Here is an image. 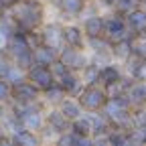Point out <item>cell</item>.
I'll use <instances>...</instances> for the list:
<instances>
[{
    "instance_id": "obj_20",
    "label": "cell",
    "mask_w": 146,
    "mask_h": 146,
    "mask_svg": "<svg viewBox=\"0 0 146 146\" xmlns=\"http://www.w3.org/2000/svg\"><path fill=\"white\" fill-rule=\"evenodd\" d=\"M65 96H67V94L63 91V87H61L57 81H55L53 85H49L47 89L41 91V100H43V104H51V106H57Z\"/></svg>"
},
{
    "instance_id": "obj_6",
    "label": "cell",
    "mask_w": 146,
    "mask_h": 146,
    "mask_svg": "<svg viewBox=\"0 0 146 146\" xmlns=\"http://www.w3.org/2000/svg\"><path fill=\"white\" fill-rule=\"evenodd\" d=\"M27 79H29L33 85H36L41 91L55 83V77H53L51 69H49L47 65H35V63L27 69Z\"/></svg>"
},
{
    "instance_id": "obj_1",
    "label": "cell",
    "mask_w": 146,
    "mask_h": 146,
    "mask_svg": "<svg viewBox=\"0 0 146 146\" xmlns=\"http://www.w3.org/2000/svg\"><path fill=\"white\" fill-rule=\"evenodd\" d=\"M6 12L12 16V21L16 23L18 31L33 33L43 25L45 6H43L41 0H18L16 4L6 8Z\"/></svg>"
},
{
    "instance_id": "obj_10",
    "label": "cell",
    "mask_w": 146,
    "mask_h": 146,
    "mask_svg": "<svg viewBox=\"0 0 146 146\" xmlns=\"http://www.w3.org/2000/svg\"><path fill=\"white\" fill-rule=\"evenodd\" d=\"M57 83L63 87V91H65L67 96H71V98H75L79 91L83 89V81H81V77H79V73H77V71H69V69L57 79Z\"/></svg>"
},
{
    "instance_id": "obj_9",
    "label": "cell",
    "mask_w": 146,
    "mask_h": 146,
    "mask_svg": "<svg viewBox=\"0 0 146 146\" xmlns=\"http://www.w3.org/2000/svg\"><path fill=\"white\" fill-rule=\"evenodd\" d=\"M124 96L128 98L132 108L146 106V79H132V83L124 91Z\"/></svg>"
},
{
    "instance_id": "obj_2",
    "label": "cell",
    "mask_w": 146,
    "mask_h": 146,
    "mask_svg": "<svg viewBox=\"0 0 146 146\" xmlns=\"http://www.w3.org/2000/svg\"><path fill=\"white\" fill-rule=\"evenodd\" d=\"M75 98L83 112H100L108 100V94L102 85H83V89Z\"/></svg>"
},
{
    "instance_id": "obj_13",
    "label": "cell",
    "mask_w": 146,
    "mask_h": 146,
    "mask_svg": "<svg viewBox=\"0 0 146 146\" xmlns=\"http://www.w3.org/2000/svg\"><path fill=\"white\" fill-rule=\"evenodd\" d=\"M63 45L75 47V49H85V35H83L81 27L65 25L63 27Z\"/></svg>"
},
{
    "instance_id": "obj_19",
    "label": "cell",
    "mask_w": 146,
    "mask_h": 146,
    "mask_svg": "<svg viewBox=\"0 0 146 146\" xmlns=\"http://www.w3.org/2000/svg\"><path fill=\"white\" fill-rule=\"evenodd\" d=\"M69 130L77 136H91V120H89V114H81L77 116L75 120L69 122Z\"/></svg>"
},
{
    "instance_id": "obj_24",
    "label": "cell",
    "mask_w": 146,
    "mask_h": 146,
    "mask_svg": "<svg viewBox=\"0 0 146 146\" xmlns=\"http://www.w3.org/2000/svg\"><path fill=\"white\" fill-rule=\"evenodd\" d=\"M10 89L12 85L6 79H0V106H6L10 102Z\"/></svg>"
},
{
    "instance_id": "obj_23",
    "label": "cell",
    "mask_w": 146,
    "mask_h": 146,
    "mask_svg": "<svg viewBox=\"0 0 146 146\" xmlns=\"http://www.w3.org/2000/svg\"><path fill=\"white\" fill-rule=\"evenodd\" d=\"M57 144L59 146H77V134H73L71 130H65V132L59 134Z\"/></svg>"
},
{
    "instance_id": "obj_7",
    "label": "cell",
    "mask_w": 146,
    "mask_h": 146,
    "mask_svg": "<svg viewBox=\"0 0 146 146\" xmlns=\"http://www.w3.org/2000/svg\"><path fill=\"white\" fill-rule=\"evenodd\" d=\"M41 43L53 47V49H61L63 47V25L61 23H49L43 27V33H39Z\"/></svg>"
},
{
    "instance_id": "obj_27",
    "label": "cell",
    "mask_w": 146,
    "mask_h": 146,
    "mask_svg": "<svg viewBox=\"0 0 146 146\" xmlns=\"http://www.w3.org/2000/svg\"><path fill=\"white\" fill-rule=\"evenodd\" d=\"M18 2V0H0V4H2V8L6 10V8H10L12 4H16Z\"/></svg>"
},
{
    "instance_id": "obj_15",
    "label": "cell",
    "mask_w": 146,
    "mask_h": 146,
    "mask_svg": "<svg viewBox=\"0 0 146 146\" xmlns=\"http://www.w3.org/2000/svg\"><path fill=\"white\" fill-rule=\"evenodd\" d=\"M53 4L63 14H69L71 18H75V16L83 14L85 6H87V0H53Z\"/></svg>"
},
{
    "instance_id": "obj_14",
    "label": "cell",
    "mask_w": 146,
    "mask_h": 146,
    "mask_svg": "<svg viewBox=\"0 0 146 146\" xmlns=\"http://www.w3.org/2000/svg\"><path fill=\"white\" fill-rule=\"evenodd\" d=\"M81 31L85 35V39H91V36H104V16L102 14H89V16H85Z\"/></svg>"
},
{
    "instance_id": "obj_17",
    "label": "cell",
    "mask_w": 146,
    "mask_h": 146,
    "mask_svg": "<svg viewBox=\"0 0 146 146\" xmlns=\"http://www.w3.org/2000/svg\"><path fill=\"white\" fill-rule=\"evenodd\" d=\"M57 108H59V112H61L69 122H71V120H75L77 116L83 114V110H81L79 102H77V100H73V98H63V100L57 104Z\"/></svg>"
},
{
    "instance_id": "obj_21",
    "label": "cell",
    "mask_w": 146,
    "mask_h": 146,
    "mask_svg": "<svg viewBox=\"0 0 146 146\" xmlns=\"http://www.w3.org/2000/svg\"><path fill=\"white\" fill-rule=\"evenodd\" d=\"M12 144H21V146H36L41 140L36 136V132L33 130H27V128H21V130L12 132Z\"/></svg>"
},
{
    "instance_id": "obj_25",
    "label": "cell",
    "mask_w": 146,
    "mask_h": 146,
    "mask_svg": "<svg viewBox=\"0 0 146 146\" xmlns=\"http://www.w3.org/2000/svg\"><path fill=\"white\" fill-rule=\"evenodd\" d=\"M12 67V61H10V57L2 51L0 53V79H4L6 77V73H8V69Z\"/></svg>"
},
{
    "instance_id": "obj_8",
    "label": "cell",
    "mask_w": 146,
    "mask_h": 146,
    "mask_svg": "<svg viewBox=\"0 0 146 146\" xmlns=\"http://www.w3.org/2000/svg\"><path fill=\"white\" fill-rule=\"evenodd\" d=\"M124 21L134 35H146V8L136 6L124 14Z\"/></svg>"
},
{
    "instance_id": "obj_18",
    "label": "cell",
    "mask_w": 146,
    "mask_h": 146,
    "mask_svg": "<svg viewBox=\"0 0 146 146\" xmlns=\"http://www.w3.org/2000/svg\"><path fill=\"white\" fill-rule=\"evenodd\" d=\"M134 39V36H132ZM132 39H120L116 43H112V59L118 61H126L128 57H132L134 51H132Z\"/></svg>"
},
{
    "instance_id": "obj_12",
    "label": "cell",
    "mask_w": 146,
    "mask_h": 146,
    "mask_svg": "<svg viewBox=\"0 0 146 146\" xmlns=\"http://www.w3.org/2000/svg\"><path fill=\"white\" fill-rule=\"evenodd\" d=\"M57 55H59L57 49H53V47H49L45 43H36L33 47V63L35 65H47L49 67L55 59H57Z\"/></svg>"
},
{
    "instance_id": "obj_28",
    "label": "cell",
    "mask_w": 146,
    "mask_h": 146,
    "mask_svg": "<svg viewBox=\"0 0 146 146\" xmlns=\"http://www.w3.org/2000/svg\"><path fill=\"white\" fill-rule=\"evenodd\" d=\"M0 10H4V8H2V4H0Z\"/></svg>"
},
{
    "instance_id": "obj_5",
    "label": "cell",
    "mask_w": 146,
    "mask_h": 146,
    "mask_svg": "<svg viewBox=\"0 0 146 146\" xmlns=\"http://www.w3.org/2000/svg\"><path fill=\"white\" fill-rule=\"evenodd\" d=\"M10 102H16V104H35V102H41V89L33 85L29 79L21 81L12 85L10 89Z\"/></svg>"
},
{
    "instance_id": "obj_16",
    "label": "cell",
    "mask_w": 146,
    "mask_h": 146,
    "mask_svg": "<svg viewBox=\"0 0 146 146\" xmlns=\"http://www.w3.org/2000/svg\"><path fill=\"white\" fill-rule=\"evenodd\" d=\"M45 124L49 126V130L57 132V134H61V132L69 130V120H67V118L59 112V108L49 110V114L45 116Z\"/></svg>"
},
{
    "instance_id": "obj_3",
    "label": "cell",
    "mask_w": 146,
    "mask_h": 146,
    "mask_svg": "<svg viewBox=\"0 0 146 146\" xmlns=\"http://www.w3.org/2000/svg\"><path fill=\"white\" fill-rule=\"evenodd\" d=\"M104 36L110 43H116L120 39H132L134 33L128 29V25H126L122 14L112 12V14L104 16Z\"/></svg>"
},
{
    "instance_id": "obj_11",
    "label": "cell",
    "mask_w": 146,
    "mask_h": 146,
    "mask_svg": "<svg viewBox=\"0 0 146 146\" xmlns=\"http://www.w3.org/2000/svg\"><path fill=\"white\" fill-rule=\"evenodd\" d=\"M124 75H122V71H120V67L116 65V63H104V65H100V85L104 87V89H110L112 85H116L120 79H122Z\"/></svg>"
},
{
    "instance_id": "obj_22",
    "label": "cell",
    "mask_w": 146,
    "mask_h": 146,
    "mask_svg": "<svg viewBox=\"0 0 146 146\" xmlns=\"http://www.w3.org/2000/svg\"><path fill=\"white\" fill-rule=\"evenodd\" d=\"M79 77L83 81V85H100V65L89 61L81 71H79Z\"/></svg>"
},
{
    "instance_id": "obj_26",
    "label": "cell",
    "mask_w": 146,
    "mask_h": 146,
    "mask_svg": "<svg viewBox=\"0 0 146 146\" xmlns=\"http://www.w3.org/2000/svg\"><path fill=\"white\" fill-rule=\"evenodd\" d=\"M0 142H4V144H10L12 142V138H6V130H4L2 120H0Z\"/></svg>"
},
{
    "instance_id": "obj_4",
    "label": "cell",
    "mask_w": 146,
    "mask_h": 146,
    "mask_svg": "<svg viewBox=\"0 0 146 146\" xmlns=\"http://www.w3.org/2000/svg\"><path fill=\"white\" fill-rule=\"evenodd\" d=\"M57 59H59L69 71H77V73L89 63V59L85 57L83 49H75V47H69V45H63V47L59 49Z\"/></svg>"
}]
</instances>
